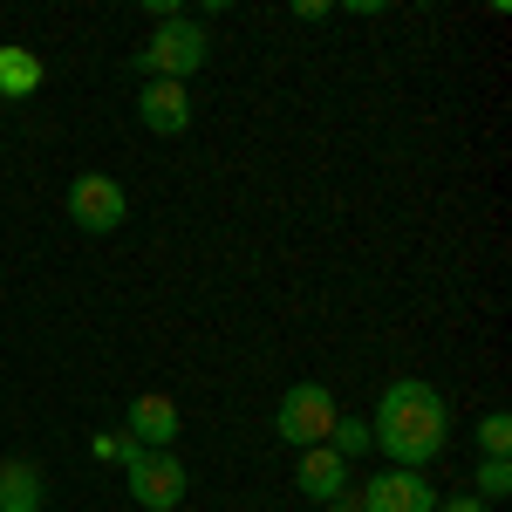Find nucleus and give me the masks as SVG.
Returning a JSON list of instances; mask_svg holds the SVG:
<instances>
[{
  "instance_id": "2",
  "label": "nucleus",
  "mask_w": 512,
  "mask_h": 512,
  "mask_svg": "<svg viewBox=\"0 0 512 512\" xmlns=\"http://www.w3.org/2000/svg\"><path fill=\"white\" fill-rule=\"evenodd\" d=\"M205 55H212V35H205L198 21H185V14H171V21H158V35L144 41L137 69L151 82H185V76L205 69Z\"/></svg>"
},
{
  "instance_id": "9",
  "label": "nucleus",
  "mask_w": 512,
  "mask_h": 512,
  "mask_svg": "<svg viewBox=\"0 0 512 512\" xmlns=\"http://www.w3.org/2000/svg\"><path fill=\"white\" fill-rule=\"evenodd\" d=\"M294 485H301L315 506H328V499H342V492H349V465H342L328 444H315V451H301V458H294Z\"/></svg>"
},
{
  "instance_id": "15",
  "label": "nucleus",
  "mask_w": 512,
  "mask_h": 512,
  "mask_svg": "<svg viewBox=\"0 0 512 512\" xmlns=\"http://www.w3.org/2000/svg\"><path fill=\"white\" fill-rule=\"evenodd\" d=\"M123 451H130V437H123V431H103V437H96V458H110V465H123Z\"/></svg>"
},
{
  "instance_id": "17",
  "label": "nucleus",
  "mask_w": 512,
  "mask_h": 512,
  "mask_svg": "<svg viewBox=\"0 0 512 512\" xmlns=\"http://www.w3.org/2000/svg\"><path fill=\"white\" fill-rule=\"evenodd\" d=\"M328 512H362V499H355V492H342V499H328Z\"/></svg>"
},
{
  "instance_id": "5",
  "label": "nucleus",
  "mask_w": 512,
  "mask_h": 512,
  "mask_svg": "<svg viewBox=\"0 0 512 512\" xmlns=\"http://www.w3.org/2000/svg\"><path fill=\"white\" fill-rule=\"evenodd\" d=\"M69 219H76L82 233H117L123 219H130V192H123L117 178H103V171H82L76 185H69Z\"/></svg>"
},
{
  "instance_id": "10",
  "label": "nucleus",
  "mask_w": 512,
  "mask_h": 512,
  "mask_svg": "<svg viewBox=\"0 0 512 512\" xmlns=\"http://www.w3.org/2000/svg\"><path fill=\"white\" fill-rule=\"evenodd\" d=\"M0 512H41V465L35 458H7L0 465Z\"/></svg>"
},
{
  "instance_id": "3",
  "label": "nucleus",
  "mask_w": 512,
  "mask_h": 512,
  "mask_svg": "<svg viewBox=\"0 0 512 512\" xmlns=\"http://www.w3.org/2000/svg\"><path fill=\"white\" fill-rule=\"evenodd\" d=\"M123 485H130V499L144 512H178L192 472H185L178 451H144V444H130V451H123Z\"/></svg>"
},
{
  "instance_id": "11",
  "label": "nucleus",
  "mask_w": 512,
  "mask_h": 512,
  "mask_svg": "<svg viewBox=\"0 0 512 512\" xmlns=\"http://www.w3.org/2000/svg\"><path fill=\"white\" fill-rule=\"evenodd\" d=\"M35 89H41V55L21 48V41H7V48H0V96L21 103V96H35Z\"/></svg>"
},
{
  "instance_id": "12",
  "label": "nucleus",
  "mask_w": 512,
  "mask_h": 512,
  "mask_svg": "<svg viewBox=\"0 0 512 512\" xmlns=\"http://www.w3.org/2000/svg\"><path fill=\"white\" fill-rule=\"evenodd\" d=\"M328 451H335L342 465H355V458L369 451V424H362V417H335V431H328Z\"/></svg>"
},
{
  "instance_id": "14",
  "label": "nucleus",
  "mask_w": 512,
  "mask_h": 512,
  "mask_svg": "<svg viewBox=\"0 0 512 512\" xmlns=\"http://www.w3.org/2000/svg\"><path fill=\"white\" fill-rule=\"evenodd\" d=\"M478 451H485V458H512V417L506 410H492V417L478 424Z\"/></svg>"
},
{
  "instance_id": "16",
  "label": "nucleus",
  "mask_w": 512,
  "mask_h": 512,
  "mask_svg": "<svg viewBox=\"0 0 512 512\" xmlns=\"http://www.w3.org/2000/svg\"><path fill=\"white\" fill-rule=\"evenodd\" d=\"M437 512H485V506H478L472 492H451V499H437Z\"/></svg>"
},
{
  "instance_id": "4",
  "label": "nucleus",
  "mask_w": 512,
  "mask_h": 512,
  "mask_svg": "<svg viewBox=\"0 0 512 512\" xmlns=\"http://www.w3.org/2000/svg\"><path fill=\"white\" fill-rule=\"evenodd\" d=\"M335 390L328 383H294V390L274 403V431L294 444V451H315V444H328V431H335Z\"/></svg>"
},
{
  "instance_id": "1",
  "label": "nucleus",
  "mask_w": 512,
  "mask_h": 512,
  "mask_svg": "<svg viewBox=\"0 0 512 512\" xmlns=\"http://www.w3.org/2000/svg\"><path fill=\"white\" fill-rule=\"evenodd\" d=\"M369 444L390 451L403 472H424L451 444V403L431 383H390L383 403H376V417H369Z\"/></svg>"
},
{
  "instance_id": "7",
  "label": "nucleus",
  "mask_w": 512,
  "mask_h": 512,
  "mask_svg": "<svg viewBox=\"0 0 512 512\" xmlns=\"http://www.w3.org/2000/svg\"><path fill=\"white\" fill-rule=\"evenodd\" d=\"M185 431V417H178V403L158 390L130 396V417H123V437L130 444H144V451H171V437Z\"/></svg>"
},
{
  "instance_id": "6",
  "label": "nucleus",
  "mask_w": 512,
  "mask_h": 512,
  "mask_svg": "<svg viewBox=\"0 0 512 512\" xmlns=\"http://www.w3.org/2000/svg\"><path fill=\"white\" fill-rule=\"evenodd\" d=\"M362 512H437V492L424 472H403V465H390L383 478H369L362 492Z\"/></svg>"
},
{
  "instance_id": "13",
  "label": "nucleus",
  "mask_w": 512,
  "mask_h": 512,
  "mask_svg": "<svg viewBox=\"0 0 512 512\" xmlns=\"http://www.w3.org/2000/svg\"><path fill=\"white\" fill-rule=\"evenodd\" d=\"M506 492H512V458H485L478 478H472V499H478V506H492V499H506Z\"/></svg>"
},
{
  "instance_id": "8",
  "label": "nucleus",
  "mask_w": 512,
  "mask_h": 512,
  "mask_svg": "<svg viewBox=\"0 0 512 512\" xmlns=\"http://www.w3.org/2000/svg\"><path fill=\"white\" fill-rule=\"evenodd\" d=\"M137 123H144L151 137H185V130H192V96H185V82H144Z\"/></svg>"
}]
</instances>
